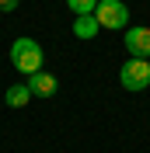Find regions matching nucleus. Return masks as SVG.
I'll return each mask as SVG.
<instances>
[{
  "mask_svg": "<svg viewBox=\"0 0 150 153\" xmlns=\"http://www.w3.org/2000/svg\"><path fill=\"white\" fill-rule=\"evenodd\" d=\"M70 4V10H74L77 18L80 14H94V7H98V0H66Z\"/></svg>",
  "mask_w": 150,
  "mask_h": 153,
  "instance_id": "6e6552de",
  "label": "nucleus"
},
{
  "mask_svg": "<svg viewBox=\"0 0 150 153\" xmlns=\"http://www.w3.org/2000/svg\"><path fill=\"white\" fill-rule=\"evenodd\" d=\"M10 63H14V70L32 76V73H38L46 66V52H42V45L35 38H14L10 42Z\"/></svg>",
  "mask_w": 150,
  "mask_h": 153,
  "instance_id": "f257e3e1",
  "label": "nucleus"
},
{
  "mask_svg": "<svg viewBox=\"0 0 150 153\" xmlns=\"http://www.w3.org/2000/svg\"><path fill=\"white\" fill-rule=\"evenodd\" d=\"M18 4H21V0H0V10H14Z\"/></svg>",
  "mask_w": 150,
  "mask_h": 153,
  "instance_id": "1a4fd4ad",
  "label": "nucleus"
},
{
  "mask_svg": "<svg viewBox=\"0 0 150 153\" xmlns=\"http://www.w3.org/2000/svg\"><path fill=\"white\" fill-rule=\"evenodd\" d=\"M122 42L133 59H150V28H126Z\"/></svg>",
  "mask_w": 150,
  "mask_h": 153,
  "instance_id": "20e7f679",
  "label": "nucleus"
},
{
  "mask_svg": "<svg viewBox=\"0 0 150 153\" xmlns=\"http://www.w3.org/2000/svg\"><path fill=\"white\" fill-rule=\"evenodd\" d=\"M119 80L126 91H133V94H140V91H147L150 87V59H126L119 70Z\"/></svg>",
  "mask_w": 150,
  "mask_h": 153,
  "instance_id": "7ed1b4c3",
  "label": "nucleus"
},
{
  "mask_svg": "<svg viewBox=\"0 0 150 153\" xmlns=\"http://www.w3.org/2000/svg\"><path fill=\"white\" fill-rule=\"evenodd\" d=\"M28 101H32L28 84H10V87H7V94H4V105H7V108H25Z\"/></svg>",
  "mask_w": 150,
  "mask_h": 153,
  "instance_id": "423d86ee",
  "label": "nucleus"
},
{
  "mask_svg": "<svg viewBox=\"0 0 150 153\" xmlns=\"http://www.w3.org/2000/svg\"><path fill=\"white\" fill-rule=\"evenodd\" d=\"M28 91H32V97H52L59 91V80L52 73H46V70H38V73L28 76Z\"/></svg>",
  "mask_w": 150,
  "mask_h": 153,
  "instance_id": "39448f33",
  "label": "nucleus"
},
{
  "mask_svg": "<svg viewBox=\"0 0 150 153\" xmlns=\"http://www.w3.org/2000/svg\"><path fill=\"white\" fill-rule=\"evenodd\" d=\"M94 21H98V28L126 31V25H129V7H126L122 0H98V7H94Z\"/></svg>",
  "mask_w": 150,
  "mask_h": 153,
  "instance_id": "f03ea898",
  "label": "nucleus"
},
{
  "mask_svg": "<svg viewBox=\"0 0 150 153\" xmlns=\"http://www.w3.org/2000/svg\"><path fill=\"white\" fill-rule=\"evenodd\" d=\"M98 21H94V14H80V18H74V35L77 38H94L98 35Z\"/></svg>",
  "mask_w": 150,
  "mask_h": 153,
  "instance_id": "0eeeda50",
  "label": "nucleus"
}]
</instances>
